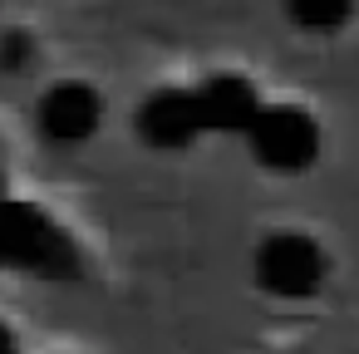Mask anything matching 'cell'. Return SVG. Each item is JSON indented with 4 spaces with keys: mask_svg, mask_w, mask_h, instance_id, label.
Segmentation results:
<instances>
[{
    "mask_svg": "<svg viewBox=\"0 0 359 354\" xmlns=\"http://www.w3.org/2000/svg\"><path fill=\"white\" fill-rule=\"evenodd\" d=\"M285 15L310 35H334L349 25L354 0H285Z\"/></svg>",
    "mask_w": 359,
    "mask_h": 354,
    "instance_id": "obj_6",
    "label": "cell"
},
{
    "mask_svg": "<svg viewBox=\"0 0 359 354\" xmlns=\"http://www.w3.org/2000/svg\"><path fill=\"white\" fill-rule=\"evenodd\" d=\"M35 118H40V133H45L50 143L74 148V143H84V138L99 133L104 99H99L89 84H55V89H45Z\"/></svg>",
    "mask_w": 359,
    "mask_h": 354,
    "instance_id": "obj_5",
    "label": "cell"
},
{
    "mask_svg": "<svg viewBox=\"0 0 359 354\" xmlns=\"http://www.w3.org/2000/svg\"><path fill=\"white\" fill-rule=\"evenodd\" d=\"M325 275H330V261L320 241H310L305 231H276L256 251V280L276 300H310L325 285Z\"/></svg>",
    "mask_w": 359,
    "mask_h": 354,
    "instance_id": "obj_3",
    "label": "cell"
},
{
    "mask_svg": "<svg viewBox=\"0 0 359 354\" xmlns=\"http://www.w3.org/2000/svg\"><path fill=\"white\" fill-rule=\"evenodd\" d=\"M256 94L236 74H217L197 89H158L138 109V133L153 148H187L202 133H241L256 114Z\"/></svg>",
    "mask_w": 359,
    "mask_h": 354,
    "instance_id": "obj_1",
    "label": "cell"
},
{
    "mask_svg": "<svg viewBox=\"0 0 359 354\" xmlns=\"http://www.w3.org/2000/svg\"><path fill=\"white\" fill-rule=\"evenodd\" d=\"M30 60V40L25 35H6V55H0V64H25Z\"/></svg>",
    "mask_w": 359,
    "mask_h": 354,
    "instance_id": "obj_7",
    "label": "cell"
},
{
    "mask_svg": "<svg viewBox=\"0 0 359 354\" xmlns=\"http://www.w3.org/2000/svg\"><path fill=\"white\" fill-rule=\"evenodd\" d=\"M241 133H246L251 153L276 172H300L320 158V123L305 109H285V104L256 109Z\"/></svg>",
    "mask_w": 359,
    "mask_h": 354,
    "instance_id": "obj_4",
    "label": "cell"
},
{
    "mask_svg": "<svg viewBox=\"0 0 359 354\" xmlns=\"http://www.w3.org/2000/svg\"><path fill=\"white\" fill-rule=\"evenodd\" d=\"M0 354H15V334H11L6 325H0Z\"/></svg>",
    "mask_w": 359,
    "mask_h": 354,
    "instance_id": "obj_8",
    "label": "cell"
},
{
    "mask_svg": "<svg viewBox=\"0 0 359 354\" xmlns=\"http://www.w3.org/2000/svg\"><path fill=\"white\" fill-rule=\"evenodd\" d=\"M0 266H15L30 275H69L79 256L45 212L0 197Z\"/></svg>",
    "mask_w": 359,
    "mask_h": 354,
    "instance_id": "obj_2",
    "label": "cell"
}]
</instances>
